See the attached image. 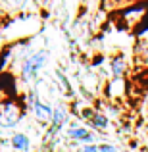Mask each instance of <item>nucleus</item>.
Returning <instances> with one entry per match:
<instances>
[{"label":"nucleus","instance_id":"f257e3e1","mask_svg":"<svg viewBox=\"0 0 148 152\" xmlns=\"http://www.w3.org/2000/svg\"><path fill=\"white\" fill-rule=\"evenodd\" d=\"M48 56L50 54H48L46 48L29 52L27 56H23L21 64H19V75H21L23 81H33V79H37L39 73L42 71V67L48 62Z\"/></svg>","mask_w":148,"mask_h":152},{"label":"nucleus","instance_id":"f03ea898","mask_svg":"<svg viewBox=\"0 0 148 152\" xmlns=\"http://www.w3.org/2000/svg\"><path fill=\"white\" fill-rule=\"evenodd\" d=\"M27 110L31 112L35 119L42 125H50L52 121V115H54V104L46 102L44 98L39 94V91H29L27 94Z\"/></svg>","mask_w":148,"mask_h":152},{"label":"nucleus","instance_id":"7ed1b4c3","mask_svg":"<svg viewBox=\"0 0 148 152\" xmlns=\"http://www.w3.org/2000/svg\"><path fill=\"white\" fill-rule=\"evenodd\" d=\"M25 108H21L15 100H4L0 110V129H15L23 119Z\"/></svg>","mask_w":148,"mask_h":152},{"label":"nucleus","instance_id":"20e7f679","mask_svg":"<svg viewBox=\"0 0 148 152\" xmlns=\"http://www.w3.org/2000/svg\"><path fill=\"white\" fill-rule=\"evenodd\" d=\"M66 137L69 139L71 142H75V145L83 146V145H94V131L90 129V127L87 125H81L79 121H69V125H67L66 129Z\"/></svg>","mask_w":148,"mask_h":152},{"label":"nucleus","instance_id":"39448f33","mask_svg":"<svg viewBox=\"0 0 148 152\" xmlns=\"http://www.w3.org/2000/svg\"><path fill=\"white\" fill-rule=\"evenodd\" d=\"M67 125H69V108H67V104H63V102L54 104V115H52L46 139L54 137V135L60 133L62 129H67Z\"/></svg>","mask_w":148,"mask_h":152},{"label":"nucleus","instance_id":"423d86ee","mask_svg":"<svg viewBox=\"0 0 148 152\" xmlns=\"http://www.w3.org/2000/svg\"><path fill=\"white\" fill-rule=\"evenodd\" d=\"M10 146L15 152H29L31 146H33V142H31V139H29V135H27V133L15 131V133L10 137Z\"/></svg>","mask_w":148,"mask_h":152},{"label":"nucleus","instance_id":"0eeeda50","mask_svg":"<svg viewBox=\"0 0 148 152\" xmlns=\"http://www.w3.org/2000/svg\"><path fill=\"white\" fill-rule=\"evenodd\" d=\"M90 125V129L93 131H106L108 127H110V119H108V115L104 114V112L100 110H93L89 114V121H87Z\"/></svg>","mask_w":148,"mask_h":152},{"label":"nucleus","instance_id":"6e6552de","mask_svg":"<svg viewBox=\"0 0 148 152\" xmlns=\"http://www.w3.org/2000/svg\"><path fill=\"white\" fill-rule=\"evenodd\" d=\"M31 0H0V8L6 12L8 15H17L29 6Z\"/></svg>","mask_w":148,"mask_h":152},{"label":"nucleus","instance_id":"1a4fd4ad","mask_svg":"<svg viewBox=\"0 0 148 152\" xmlns=\"http://www.w3.org/2000/svg\"><path fill=\"white\" fill-rule=\"evenodd\" d=\"M110 71H112V77H123V73L127 71V62L121 54L110 60Z\"/></svg>","mask_w":148,"mask_h":152},{"label":"nucleus","instance_id":"9d476101","mask_svg":"<svg viewBox=\"0 0 148 152\" xmlns=\"http://www.w3.org/2000/svg\"><path fill=\"white\" fill-rule=\"evenodd\" d=\"M135 56H137V60H139L141 64L148 66V41L139 42L137 48H135Z\"/></svg>","mask_w":148,"mask_h":152},{"label":"nucleus","instance_id":"9b49d317","mask_svg":"<svg viewBox=\"0 0 148 152\" xmlns=\"http://www.w3.org/2000/svg\"><path fill=\"white\" fill-rule=\"evenodd\" d=\"M98 152H119V150L112 142H102V145H98Z\"/></svg>","mask_w":148,"mask_h":152},{"label":"nucleus","instance_id":"f8f14e48","mask_svg":"<svg viewBox=\"0 0 148 152\" xmlns=\"http://www.w3.org/2000/svg\"><path fill=\"white\" fill-rule=\"evenodd\" d=\"M77 152H98V145L94 142V145H83V146H79Z\"/></svg>","mask_w":148,"mask_h":152},{"label":"nucleus","instance_id":"ddd939ff","mask_svg":"<svg viewBox=\"0 0 148 152\" xmlns=\"http://www.w3.org/2000/svg\"><path fill=\"white\" fill-rule=\"evenodd\" d=\"M6 15H8V14H6V12L2 10V8H0V25L4 23V19H6Z\"/></svg>","mask_w":148,"mask_h":152},{"label":"nucleus","instance_id":"4468645a","mask_svg":"<svg viewBox=\"0 0 148 152\" xmlns=\"http://www.w3.org/2000/svg\"><path fill=\"white\" fill-rule=\"evenodd\" d=\"M2 106H4V96L0 94V110H2Z\"/></svg>","mask_w":148,"mask_h":152},{"label":"nucleus","instance_id":"2eb2a0df","mask_svg":"<svg viewBox=\"0 0 148 152\" xmlns=\"http://www.w3.org/2000/svg\"><path fill=\"white\" fill-rule=\"evenodd\" d=\"M144 102H146V106H148V93H146V96H144Z\"/></svg>","mask_w":148,"mask_h":152}]
</instances>
